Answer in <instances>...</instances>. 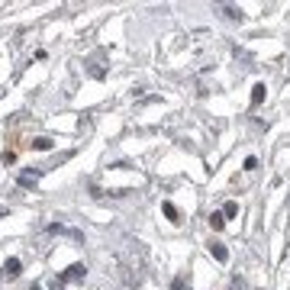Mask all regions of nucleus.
Masks as SVG:
<instances>
[{
	"label": "nucleus",
	"instance_id": "nucleus-5",
	"mask_svg": "<svg viewBox=\"0 0 290 290\" xmlns=\"http://www.w3.org/2000/svg\"><path fill=\"white\" fill-rule=\"evenodd\" d=\"M20 268H23V265H20V258H10L4 271H7V277H16V274H20Z\"/></svg>",
	"mask_w": 290,
	"mask_h": 290
},
{
	"label": "nucleus",
	"instance_id": "nucleus-9",
	"mask_svg": "<svg viewBox=\"0 0 290 290\" xmlns=\"http://www.w3.org/2000/svg\"><path fill=\"white\" fill-rule=\"evenodd\" d=\"M210 226H213V229H223V226H226V216H223V213H213V216H210Z\"/></svg>",
	"mask_w": 290,
	"mask_h": 290
},
{
	"label": "nucleus",
	"instance_id": "nucleus-11",
	"mask_svg": "<svg viewBox=\"0 0 290 290\" xmlns=\"http://www.w3.org/2000/svg\"><path fill=\"white\" fill-rule=\"evenodd\" d=\"M255 168H258V158L248 155V158H245V171H255Z\"/></svg>",
	"mask_w": 290,
	"mask_h": 290
},
{
	"label": "nucleus",
	"instance_id": "nucleus-8",
	"mask_svg": "<svg viewBox=\"0 0 290 290\" xmlns=\"http://www.w3.org/2000/svg\"><path fill=\"white\" fill-rule=\"evenodd\" d=\"M161 210H164V216H168V219H178V206H174L171 200H164V203H161Z\"/></svg>",
	"mask_w": 290,
	"mask_h": 290
},
{
	"label": "nucleus",
	"instance_id": "nucleus-6",
	"mask_svg": "<svg viewBox=\"0 0 290 290\" xmlns=\"http://www.w3.org/2000/svg\"><path fill=\"white\" fill-rule=\"evenodd\" d=\"M32 148H36V152H49V148H52V139H46V136L32 139Z\"/></svg>",
	"mask_w": 290,
	"mask_h": 290
},
{
	"label": "nucleus",
	"instance_id": "nucleus-1",
	"mask_svg": "<svg viewBox=\"0 0 290 290\" xmlns=\"http://www.w3.org/2000/svg\"><path fill=\"white\" fill-rule=\"evenodd\" d=\"M84 274H87V268H84V265H71L68 271H61V277H58V280H61V284H68V280H81Z\"/></svg>",
	"mask_w": 290,
	"mask_h": 290
},
{
	"label": "nucleus",
	"instance_id": "nucleus-3",
	"mask_svg": "<svg viewBox=\"0 0 290 290\" xmlns=\"http://www.w3.org/2000/svg\"><path fill=\"white\" fill-rule=\"evenodd\" d=\"M39 174H42V171H23V174H20V187H36Z\"/></svg>",
	"mask_w": 290,
	"mask_h": 290
},
{
	"label": "nucleus",
	"instance_id": "nucleus-7",
	"mask_svg": "<svg viewBox=\"0 0 290 290\" xmlns=\"http://www.w3.org/2000/svg\"><path fill=\"white\" fill-rule=\"evenodd\" d=\"M261 100H265V84H255V87H252V103L258 107Z\"/></svg>",
	"mask_w": 290,
	"mask_h": 290
},
{
	"label": "nucleus",
	"instance_id": "nucleus-10",
	"mask_svg": "<svg viewBox=\"0 0 290 290\" xmlns=\"http://www.w3.org/2000/svg\"><path fill=\"white\" fill-rule=\"evenodd\" d=\"M235 213H239V203H226V206H223V216H226V219L235 216Z\"/></svg>",
	"mask_w": 290,
	"mask_h": 290
},
{
	"label": "nucleus",
	"instance_id": "nucleus-15",
	"mask_svg": "<svg viewBox=\"0 0 290 290\" xmlns=\"http://www.w3.org/2000/svg\"><path fill=\"white\" fill-rule=\"evenodd\" d=\"M29 290H42V287H39V284H32V287H29Z\"/></svg>",
	"mask_w": 290,
	"mask_h": 290
},
{
	"label": "nucleus",
	"instance_id": "nucleus-13",
	"mask_svg": "<svg viewBox=\"0 0 290 290\" xmlns=\"http://www.w3.org/2000/svg\"><path fill=\"white\" fill-rule=\"evenodd\" d=\"M52 290H65V284H61V280H52Z\"/></svg>",
	"mask_w": 290,
	"mask_h": 290
},
{
	"label": "nucleus",
	"instance_id": "nucleus-12",
	"mask_svg": "<svg viewBox=\"0 0 290 290\" xmlns=\"http://www.w3.org/2000/svg\"><path fill=\"white\" fill-rule=\"evenodd\" d=\"M171 287H174V290H187V277H174Z\"/></svg>",
	"mask_w": 290,
	"mask_h": 290
},
{
	"label": "nucleus",
	"instance_id": "nucleus-2",
	"mask_svg": "<svg viewBox=\"0 0 290 290\" xmlns=\"http://www.w3.org/2000/svg\"><path fill=\"white\" fill-rule=\"evenodd\" d=\"M206 248H210V255H213L219 265H223V261H229V252H226V245H223V242H210Z\"/></svg>",
	"mask_w": 290,
	"mask_h": 290
},
{
	"label": "nucleus",
	"instance_id": "nucleus-4",
	"mask_svg": "<svg viewBox=\"0 0 290 290\" xmlns=\"http://www.w3.org/2000/svg\"><path fill=\"white\" fill-rule=\"evenodd\" d=\"M223 16H226V20H242V16H245V13L239 10V7H232V4H226V7H223Z\"/></svg>",
	"mask_w": 290,
	"mask_h": 290
},
{
	"label": "nucleus",
	"instance_id": "nucleus-14",
	"mask_svg": "<svg viewBox=\"0 0 290 290\" xmlns=\"http://www.w3.org/2000/svg\"><path fill=\"white\" fill-rule=\"evenodd\" d=\"M7 216V206H0V219H4Z\"/></svg>",
	"mask_w": 290,
	"mask_h": 290
}]
</instances>
